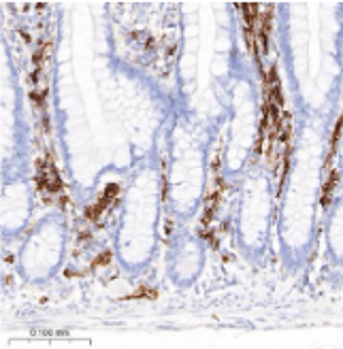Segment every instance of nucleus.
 Wrapping results in <instances>:
<instances>
[{
	"label": "nucleus",
	"mask_w": 343,
	"mask_h": 349,
	"mask_svg": "<svg viewBox=\"0 0 343 349\" xmlns=\"http://www.w3.org/2000/svg\"><path fill=\"white\" fill-rule=\"evenodd\" d=\"M337 181H339V173H331V179H328V183L324 185V190H322V204H328L331 203V196H333V190H335V185H337Z\"/></svg>",
	"instance_id": "3"
},
{
	"label": "nucleus",
	"mask_w": 343,
	"mask_h": 349,
	"mask_svg": "<svg viewBox=\"0 0 343 349\" xmlns=\"http://www.w3.org/2000/svg\"><path fill=\"white\" fill-rule=\"evenodd\" d=\"M38 185H41V190L54 192V194L60 190V177H58L56 166H54V162H51V158L38 162Z\"/></svg>",
	"instance_id": "1"
},
{
	"label": "nucleus",
	"mask_w": 343,
	"mask_h": 349,
	"mask_svg": "<svg viewBox=\"0 0 343 349\" xmlns=\"http://www.w3.org/2000/svg\"><path fill=\"white\" fill-rule=\"evenodd\" d=\"M118 190H120V187L115 185V183L107 185V190L102 192V196L98 198V203H96L94 206H90V209L86 211V215H88V217H98L100 213H102V211H105L107 206H109V203H111V200H113L115 196H118Z\"/></svg>",
	"instance_id": "2"
}]
</instances>
